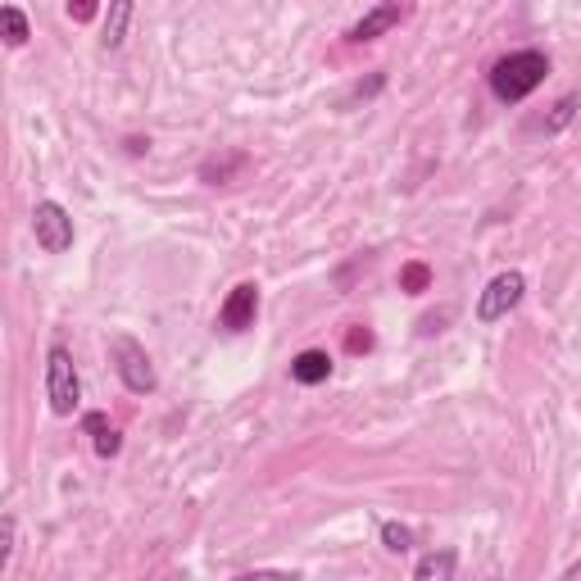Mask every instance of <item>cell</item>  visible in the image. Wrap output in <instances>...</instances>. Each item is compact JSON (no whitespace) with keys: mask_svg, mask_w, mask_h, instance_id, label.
Here are the masks:
<instances>
[{"mask_svg":"<svg viewBox=\"0 0 581 581\" xmlns=\"http://www.w3.org/2000/svg\"><path fill=\"white\" fill-rule=\"evenodd\" d=\"M250 159L241 155V150H227V155H218V159H205V164H200V178L209 182V187H218V182H232L241 173V168H246Z\"/></svg>","mask_w":581,"mask_h":581,"instance_id":"30bf717a","label":"cell"},{"mask_svg":"<svg viewBox=\"0 0 581 581\" xmlns=\"http://www.w3.org/2000/svg\"><path fill=\"white\" fill-rule=\"evenodd\" d=\"M572 114H577V96H563L559 105H554V114H550V119L541 123V128H545V132H563V128H568V123H572Z\"/></svg>","mask_w":581,"mask_h":581,"instance_id":"e0dca14e","label":"cell"},{"mask_svg":"<svg viewBox=\"0 0 581 581\" xmlns=\"http://www.w3.org/2000/svg\"><path fill=\"white\" fill-rule=\"evenodd\" d=\"M109 355H114V368H119L123 386H128L132 395H150L159 386L155 364H150V355H146V345L141 341H132V336H114V341H109Z\"/></svg>","mask_w":581,"mask_h":581,"instance_id":"3957f363","label":"cell"},{"mask_svg":"<svg viewBox=\"0 0 581 581\" xmlns=\"http://www.w3.org/2000/svg\"><path fill=\"white\" fill-rule=\"evenodd\" d=\"M291 377H296L300 386H318L332 377V359H327V350H300L296 359H291Z\"/></svg>","mask_w":581,"mask_h":581,"instance_id":"ba28073f","label":"cell"},{"mask_svg":"<svg viewBox=\"0 0 581 581\" xmlns=\"http://www.w3.org/2000/svg\"><path fill=\"white\" fill-rule=\"evenodd\" d=\"M400 286L409 291V296H423L427 286H432V268H427V264H404L400 268Z\"/></svg>","mask_w":581,"mask_h":581,"instance_id":"5bb4252c","label":"cell"},{"mask_svg":"<svg viewBox=\"0 0 581 581\" xmlns=\"http://www.w3.org/2000/svg\"><path fill=\"white\" fill-rule=\"evenodd\" d=\"M46 395H50V409L60 418H73V409L82 400L78 368H73V355L64 345H50V355H46Z\"/></svg>","mask_w":581,"mask_h":581,"instance_id":"7a4b0ae2","label":"cell"},{"mask_svg":"<svg viewBox=\"0 0 581 581\" xmlns=\"http://www.w3.org/2000/svg\"><path fill=\"white\" fill-rule=\"evenodd\" d=\"M128 23H132V0H109V19H105V46L119 50L128 41Z\"/></svg>","mask_w":581,"mask_h":581,"instance_id":"8fae6325","label":"cell"},{"mask_svg":"<svg viewBox=\"0 0 581 581\" xmlns=\"http://www.w3.org/2000/svg\"><path fill=\"white\" fill-rule=\"evenodd\" d=\"M255 314H259V286L241 282V286H232V296L218 309V327L223 332H246V327H255Z\"/></svg>","mask_w":581,"mask_h":581,"instance_id":"8992f818","label":"cell"},{"mask_svg":"<svg viewBox=\"0 0 581 581\" xmlns=\"http://www.w3.org/2000/svg\"><path fill=\"white\" fill-rule=\"evenodd\" d=\"M404 19H409V0H382V5H373V10L350 28V41H377L382 32H391L395 23H404Z\"/></svg>","mask_w":581,"mask_h":581,"instance_id":"52a82bcc","label":"cell"},{"mask_svg":"<svg viewBox=\"0 0 581 581\" xmlns=\"http://www.w3.org/2000/svg\"><path fill=\"white\" fill-rule=\"evenodd\" d=\"M82 427H87V432H91V445H96V454H100V459H114V454L123 450L119 427L109 423L105 414H87V418H82Z\"/></svg>","mask_w":581,"mask_h":581,"instance_id":"9c48e42d","label":"cell"},{"mask_svg":"<svg viewBox=\"0 0 581 581\" xmlns=\"http://www.w3.org/2000/svg\"><path fill=\"white\" fill-rule=\"evenodd\" d=\"M563 577L577 581V577H581V559H577V563H568V568H563Z\"/></svg>","mask_w":581,"mask_h":581,"instance_id":"ffe728a7","label":"cell"},{"mask_svg":"<svg viewBox=\"0 0 581 581\" xmlns=\"http://www.w3.org/2000/svg\"><path fill=\"white\" fill-rule=\"evenodd\" d=\"M454 568H459V554H454V550H441V554H427V559H418L414 577H418V581H450Z\"/></svg>","mask_w":581,"mask_h":581,"instance_id":"7c38bea8","label":"cell"},{"mask_svg":"<svg viewBox=\"0 0 581 581\" xmlns=\"http://www.w3.org/2000/svg\"><path fill=\"white\" fill-rule=\"evenodd\" d=\"M522 291H527V277H522L518 268L491 277L486 291H482V300H477V323H500V318H509L513 309H518Z\"/></svg>","mask_w":581,"mask_h":581,"instance_id":"277c9868","label":"cell"},{"mask_svg":"<svg viewBox=\"0 0 581 581\" xmlns=\"http://www.w3.org/2000/svg\"><path fill=\"white\" fill-rule=\"evenodd\" d=\"M69 19L73 23H91V19H96V0H69Z\"/></svg>","mask_w":581,"mask_h":581,"instance_id":"ac0fdd59","label":"cell"},{"mask_svg":"<svg viewBox=\"0 0 581 581\" xmlns=\"http://www.w3.org/2000/svg\"><path fill=\"white\" fill-rule=\"evenodd\" d=\"M368 345H373V336H368V332H350V350H355V355H359V350H368Z\"/></svg>","mask_w":581,"mask_h":581,"instance_id":"d6986e66","label":"cell"},{"mask_svg":"<svg viewBox=\"0 0 581 581\" xmlns=\"http://www.w3.org/2000/svg\"><path fill=\"white\" fill-rule=\"evenodd\" d=\"M0 28H5V46H14V50H19L23 41L32 37V32H28V19H23L19 5H5V10H0Z\"/></svg>","mask_w":581,"mask_h":581,"instance_id":"4fadbf2b","label":"cell"},{"mask_svg":"<svg viewBox=\"0 0 581 581\" xmlns=\"http://www.w3.org/2000/svg\"><path fill=\"white\" fill-rule=\"evenodd\" d=\"M382 545L391 554L414 550V532H409V527H400V522H382Z\"/></svg>","mask_w":581,"mask_h":581,"instance_id":"9a60e30c","label":"cell"},{"mask_svg":"<svg viewBox=\"0 0 581 581\" xmlns=\"http://www.w3.org/2000/svg\"><path fill=\"white\" fill-rule=\"evenodd\" d=\"M32 232H37V246L46 250V255H64V250L73 246L69 209H64L60 200H41V205L32 209Z\"/></svg>","mask_w":581,"mask_h":581,"instance_id":"5b68a950","label":"cell"},{"mask_svg":"<svg viewBox=\"0 0 581 581\" xmlns=\"http://www.w3.org/2000/svg\"><path fill=\"white\" fill-rule=\"evenodd\" d=\"M14 536H19V522H14V513H5L0 518V572L10 568V559H14Z\"/></svg>","mask_w":581,"mask_h":581,"instance_id":"2e32d148","label":"cell"},{"mask_svg":"<svg viewBox=\"0 0 581 581\" xmlns=\"http://www.w3.org/2000/svg\"><path fill=\"white\" fill-rule=\"evenodd\" d=\"M545 73H550V60H545L541 50H513V55H504L491 69V91L504 105H518V100H527L541 87Z\"/></svg>","mask_w":581,"mask_h":581,"instance_id":"6da1fadb","label":"cell"}]
</instances>
